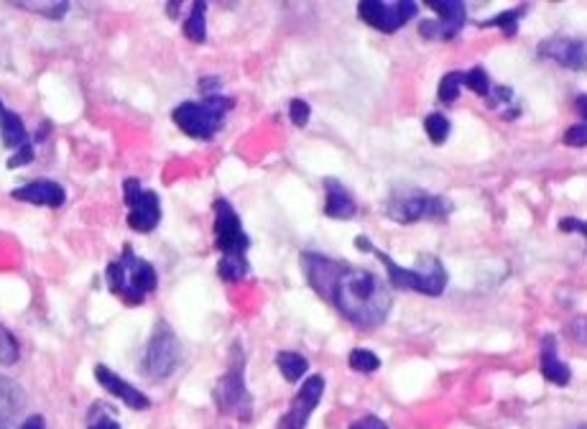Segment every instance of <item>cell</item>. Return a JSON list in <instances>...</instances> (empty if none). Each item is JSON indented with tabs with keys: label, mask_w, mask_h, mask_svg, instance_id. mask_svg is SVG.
<instances>
[{
	"label": "cell",
	"mask_w": 587,
	"mask_h": 429,
	"mask_svg": "<svg viewBox=\"0 0 587 429\" xmlns=\"http://www.w3.org/2000/svg\"><path fill=\"white\" fill-rule=\"evenodd\" d=\"M302 268L309 286L355 327L373 330L386 322L391 312V294L376 274L320 253H304Z\"/></svg>",
	"instance_id": "6da1fadb"
},
{
	"label": "cell",
	"mask_w": 587,
	"mask_h": 429,
	"mask_svg": "<svg viewBox=\"0 0 587 429\" xmlns=\"http://www.w3.org/2000/svg\"><path fill=\"white\" fill-rule=\"evenodd\" d=\"M355 245L363 253H373L386 266L388 284L396 286V289H409V292H419V294H427V297H439L444 292V286H447V271H444L442 261L436 256H432V253H421L414 268H404L388 253L379 251L365 235H358Z\"/></svg>",
	"instance_id": "7a4b0ae2"
},
{
	"label": "cell",
	"mask_w": 587,
	"mask_h": 429,
	"mask_svg": "<svg viewBox=\"0 0 587 429\" xmlns=\"http://www.w3.org/2000/svg\"><path fill=\"white\" fill-rule=\"evenodd\" d=\"M215 248L223 253L217 263V274L223 281H241L248 274V248L250 238L243 230L238 212L228 200H215Z\"/></svg>",
	"instance_id": "3957f363"
},
{
	"label": "cell",
	"mask_w": 587,
	"mask_h": 429,
	"mask_svg": "<svg viewBox=\"0 0 587 429\" xmlns=\"http://www.w3.org/2000/svg\"><path fill=\"white\" fill-rule=\"evenodd\" d=\"M105 279H108L110 292H113L115 297L120 299L126 307L143 304V301L159 289V274H156V268H153L146 259L135 256V251H133L128 243L123 245L120 259L108 263Z\"/></svg>",
	"instance_id": "277c9868"
},
{
	"label": "cell",
	"mask_w": 587,
	"mask_h": 429,
	"mask_svg": "<svg viewBox=\"0 0 587 429\" xmlns=\"http://www.w3.org/2000/svg\"><path fill=\"white\" fill-rule=\"evenodd\" d=\"M232 111V97L208 95L205 100H187L171 111V120L182 133L197 141H209L223 128L225 115Z\"/></svg>",
	"instance_id": "5b68a950"
},
{
	"label": "cell",
	"mask_w": 587,
	"mask_h": 429,
	"mask_svg": "<svg viewBox=\"0 0 587 429\" xmlns=\"http://www.w3.org/2000/svg\"><path fill=\"white\" fill-rule=\"evenodd\" d=\"M452 212V205L444 197L429 194L417 187H398L386 200V215L401 225L419 220H444Z\"/></svg>",
	"instance_id": "8992f818"
},
{
	"label": "cell",
	"mask_w": 587,
	"mask_h": 429,
	"mask_svg": "<svg viewBox=\"0 0 587 429\" xmlns=\"http://www.w3.org/2000/svg\"><path fill=\"white\" fill-rule=\"evenodd\" d=\"M215 404L217 409L235 419H250L253 414V399L246 389V375H243V353L241 345L232 351V363L228 374L215 384Z\"/></svg>",
	"instance_id": "52a82bcc"
},
{
	"label": "cell",
	"mask_w": 587,
	"mask_h": 429,
	"mask_svg": "<svg viewBox=\"0 0 587 429\" xmlns=\"http://www.w3.org/2000/svg\"><path fill=\"white\" fill-rule=\"evenodd\" d=\"M179 358H182V348H179V340L171 333V327L167 322H161L156 330H153L151 340L146 345V353H143V374L149 375L151 381H164L169 378L176 366H179Z\"/></svg>",
	"instance_id": "ba28073f"
},
{
	"label": "cell",
	"mask_w": 587,
	"mask_h": 429,
	"mask_svg": "<svg viewBox=\"0 0 587 429\" xmlns=\"http://www.w3.org/2000/svg\"><path fill=\"white\" fill-rule=\"evenodd\" d=\"M123 197L128 207V227L135 233H151L161 223V200L153 189H146L138 179L123 182Z\"/></svg>",
	"instance_id": "9c48e42d"
},
{
	"label": "cell",
	"mask_w": 587,
	"mask_h": 429,
	"mask_svg": "<svg viewBox=\"0 0 587 429\" xmlns=\"http://www.w3.org/2000/svg\"><path fill=\"white\" fill-rule=\"evenodd\" d=\"M0 141L3 146L11 151L8 156V169H20L34 161L37 151H34V138L29 136L23 118L19 112L8 111L0 100Z\"/></svg>",
	"instance_id": "30bf717a"
},
{
	"label": "cell",
	"mask_w": 587,
	"mask_h": 429,
	"mask_svg": "<svg viewBox=\"0 0 587 429\" xmlns=\"http://www.w3.org/2000/svg\"><path fill=\"white\" fill-rule=\"evenodd\" d=\"M417 3L398 0V3H380V0H363L358 5V16L363 23L376 29L380 34H394L409 19L417 16Z\"/></svg>",
	"instance_id": "8fae6325"
},
{
	"label": "cell",
	"mask_w": 587,
	"mask_h": 429,
	"mask_svg": "<svg viewBox=\"0 0 587 429\" xmlns=\"http://www.w3.org/2000/svg\"><path fill=\"white\" fill-rule=\"evenodd\" d=\"M322 393H324L322 375H309V378H306V381L302 384L299 393L294 396V401H291L289 411H286L284 417H281L279 429H304L306 427V422H309L312 411L317 409V404L322 401Z\"/></svg>",
	"instance_id": "7c38bea8"
},
{
	"label": "cell",
	"mask_w": 587,
	"mask_h": 429,
	"mask_svg": "<svg viewBox=\"0 0 587 429\" xmlns=\"http://www.w3.org/2000/svg\"><path fill=\"white\" fill-rule=\"evenodd\" d=\"M542 59H550L565 70H585L587 67V41L572 37L544 38L536 49Z\"/></svg>",
	"instance_id": "4fadbf2b"
},
{
	"label": "cell",
	"mask_w": 587,
	"mask_h": 429,
	"mask_svg": "<svg viewBox=\"0 0 587 429\" xmlns=\"http://www.w3.org/2000/svg\"><path fill=\"white\" fill-rule=\"evenodd\" d=\"M95 378L97 384H100L105 392L110 393V396H115V399H120L126 407H131V409L135 411L151 409V399H149L143 392H138L135 386H131L126 378H120L115 371H110L108 366H102V363L95 366Z\"/></svg>",
	"instance_id": "5bb4252c"
},
{
	"label": "cell",
	"mask_w": 587,
	"mask_h": 429,
	"mask_svg": "<svg viewBox=\"0 0 587 429\" xmlns=\"http://www.w3.org/2000/svg\"><path fill=\"white\" fill-rule=\"evenodd\" d=\"M13 200L19 202H26V205H37V207H52V210H59V207L67 202V192L64 187L54 182V179H34V182H26L20 185L19 189L11 192Z\"/></svg>",
	"instance_id": "9a60e30c"
},
{
	"label": "cell",
	"mask_w": 587,
	"mask_h": 429,
	"mask_svg": "<svg viewBox=\"0 0 587 429\" xmlns=\"http://www.w3.org/2000/svg\"><path fill=\"white\" fill-rule=\"evenodd\" d=\"M358 205L355 197L342 187L338 179H324V215L332 220H350L355 218Z\"/></svg>",
	"instance_id": "2e32d148"
},
{
	"label": "cell",
	"mask_w": 587,
	"mask_h": 429,
	"mask_svg": "<svg viewBox=\"0 0 587 429\" xmlns=\"http://www.w3.org/2000/svg\"><path fill=\"white\" fill-rule=\"evenodd\" d=\"M427 5L436 13L439 37L444 38V41L455 38L457 34L462 31L468 16H465V5H462L460 0H429Z\"/></svg>",
	"instance_id": "e0dca14e"
},
{
	"label": "cell",
	"mask_w": 587,
	"mask_h": 429,
	"mask_svg": "<svg viewBox=\"0 0 587 429\" xmlns=\"http://www.w3.org/2000/svg\"><path fill=\"white\" fill-rule=\"evenodd\" d=\"M539 366H542V374L544 378L554 384V386H567L569 378V366L559 358L557 353V340L554 335H544L542 337V353H539Z\"/></svg>",
	"instance_id": "ac0fdd59"
},
{
	"label": "cell",
	"mask_w": 587,
	"mask_h": 429,
	"mask_svg": "<svg viewBox=\"0 0 587 429\" xmlns=\"http://www.w3.org/2000/svg\"><path fill=\"white\" fill-rule=\"evenodd\" d=\"M23 409V392L19 384L0 375V429H11L19 411Z\"/></svg>",
	"instance_id": "d6986e66"
},
{
	"label": "cell",
	"mask_w": 587,
	"mask_h": 429,
	"mask_svg": "<svg viewBox=\"0 0 587 429\" xmlns=\"http://www.w3.org/2000/svg\"><path fill=\"white\" fill-rule=\"evenodd\" d=\"M208 3H194L190 8V16L184 21V37L194 44H205L208 41Z\"/></svg>",
	"instance_id": "ffe728a7"
},
{
	"label": "cell",
	"mask_w": 587,
	"mask_h": 429,
	"mask_svg": "<svg viewBox=\"0 0 587 429\" xmlns=\"http://www.w3.org/2000/svg\"><path fill=\"white\" fill-rule=\"evenodd\" d=\"M276 366H279V371H281V375L289 384H297L299 378L306 375V368H309L306 358L299 353H291V351H281V353L276 355Z\"/></svg>",
	"instance_id": "44dd1931"
},
{
	"label": "cell",
	"mask_w": 587,
	"mask_h": 429,
	"mask_svg": "<svg viewBox=\"0 0 587 429\" xmlns=\"http://www.w3.org/2000/svg\"><path fill=\"white\" fill-rule=\"evenodd\" d=\"M526 11H529V5H518V8L503 11V13H498V16H493L488 21H480V26H498V29H503L506 37H513L518 31V19H524Z\"/></svg>",
	"instance_id": "7402d4cb"
},
{
	"label": "cell",
	"mask_w": 587,
	"mask_h": 429,
	"mask_svg": "<svg viewBox=\"0 0 587 429\" xmlns=\"http://www.w3.org/2000/svg\"><path fill=\"white\" fill-rule=\"evenodd\" d=\"M462 72H447L439 82V90H436V97L442 105H452L457 97H460V90H462Z\"/></svg>",
	"instance_id": "603a6c76"
},
{
	"label": "cell",
	"mask_w": 587,
	"mask_h": 429,
	"mask_svg": "<svg viewBox=\"0 0 587 429\" xmlns=\"http://www.w3.org/2000/svg\"><path fill=\"white\" fill-rule=\"evenodd\" d=\"M424 131L429 136V141L439 146V144H444L447 136H450V120H447L442 112H429V115L424 118Z\"/></svg>",
	"instance_id": "cb8c5ba5"
},
{
	"label": "cell",
	"mask_w": 587,
	"mask_h": 429,
	"mask_svg": "<svg viewBox=\"0 0 587 429\" xmlns=\"http://www.w3.org/2000/svg\"><path fill=\"white\" fill-rule=\"evenodd\" d=\"M462 85H465L468 90H473L475 95H480V97H491L493 82L491 77L485 75L483 67H475L470 72H462Z\"/></svg>",
	"instance_id": "d4e9b609"
},
{
	"label": "cell",
	"mask_w": 587,
	"mask_h": 429,
	"mask_svg": "<svg viewBox=\"0 0 587 429\" xmlns=\"http://www.w3.org/2000/svg\"><path fill=\"white\" fill-rule=\"evenodd\" d=\"M19 8L29 11V13H37L49 21H61L64 13L69 11V3H20Z\"/></svg>",
	"instance_id": "484cf974"
},
{
	"label": "cell",
	"mask_w": 587,
	"mask_h": 429,
	"mask_svg": "<svg viewBox=\"0 0 587 429\" xmlns=\"http://www.w3.org/2000/svg\"><path fill=\"white\" fill-rule=\"evenodd\" d=\"M350 368L353 371H358V374H376L380 368V358L376 353H371V351H365V348H355L353 353H350Z\"/></svg>",
	"instance_id": "4316f807"
},
{
	"label": "cell",
	"mask_w": 587,
	"mask_h": 429,
	"mask_svg": "<svg viewBox=\"0 0 587 429\" xmlns=\"http://www.w3.org/2000/svg\"><path fill=\"white\" fill-rule=\"evenodd\" d=\"M19 360V340L0 325V363L13 366Z\"/></svg>",
	"instance_id": "83f0119b"
},
{
	"label": "cell",
	"mask_w": 587,
	"mask_h": 429,
	"mask_svg": "<svg viewBox=\"0 0 587 429\" xmlns=\"http://www.w3.org/2000/svg\"><path fill=\"white\" fill-rule=\"evenodd\" d=\"M87 429H123V427H120L113 417L108 414V409H105L102 404H97V407H93V411H90V425H87Z\"/></svg>",
	"instance_id": "f1b7e54d"
},
{
	"label": "cell",
	"mask_w": 587,
	"mask_h": 429,
	"mask_svg": "<svg viewBox=\"0 0 587 429\" xmlns=\"http://www.w3.org/2000/svg\"><path fill=\"white\" fill-rule=\"evenodd\" d=\"M309 115H312L309 103H304L299 97H294V100L289 103V118H291V123H294L297 128H304V126L309 123Z\"/></svg>",
	"instance_id": "f546056e"
},
{
	"label": "cell",
	"mask_w": 587,
	"mask_h": 429,
	"mask_svg": "<svg viewBox=\"0 0 587 429\" xmlns=\"http://www.w3.org/2000/svg\"><path fill=\"white\" fill-rule=\"evenodd\" d=\"M565 144L567 146H587V123H577V126H572L565 131Z\"/></svg>",
	"instance_id": "4dcf8cb0"
},
{
	"label": "cell",
	"mask_w": 587,
	"mask_h": 429,
	"mask_svg": "<svg viewBox=\"0 0 587 429\" xmlns=\"http://www.w3.org/2000/svg\"><path fill=\"white\" fill-rule=\"evenodd\" d=\"M559 230L562 233H580L587 238V223L585 220H577V218H562L559 220Z\"/></svg>",
	"instance_id": "1f68e13d"
},
{
	"label": "cell",
	"mask_w": 587,
	"mask_h": 429,
	"mask_svg": "<svg viewBox=\"0 0 587 429\" xmlns=\"http://www.w3.org/2000/svg\"><path fill=\"white\" fill-rule=\"evenodd\" d=\"M350 429H388V425L383 419H379V417L368 414V417H360L358 422H353Z\"/></svg>",
	"instance_id": "d6a6232c"
},
{
	"label": "cell",
	"mask_w": 587,
	"mask_h": 429,
	"mask_svg": "<svg viewBox=\"0 0 587 429\" xmlns=\"http://www.w3.org/2000/svg\"><path fill=\"white\" fill-rule=\"evenodd\" d=\"M569 335L575 337V340H580V342H587V318L569 325Z\"/></svg>",
	"instance_id": "836d02e7"
},
{
	"label": "cell",
	"mask_w": 587,
	"mask_h": 429,
	"mask_svg": "<svg viewBox=\"0 0 587 429\" xmlns=\"http://www.w3.org/2000/svg\"><path fill=\"white\" fill-rule=\"evenodd\" d=\"M19 429H46V422H44V417L34 414V417H29Z\"/></svg>",
	"instance_id": "e575fe53"
},
{
	"label": "cell",
	"mask_w": 587,
	"mask_h": 429,
	"mask_svg": "<svg viewBox=\"0 0 587 429\" xmlns=\"http://www.w3.org/2000/svg\"><path fill=\"white\" fill-rule=\"evenodd\" d=\"M575 111L580 112L583 123H587V95H580V97L575 100Z\"/></svg>",
	"instance_id": "d590c367"
},
{
	"label": "cell",
	"mask_w": 587,
	"mask_h": 429,
	"mask_svg": "<svg viewBox=\"0 0 587 429\" xmlns=\"http://www.w3.org/2000/svg\"><path fill=\"white\" fill-rule=\"evenodd\" d=\"M580 429H587V427H580Z\"/></svg>",
	"instance_id": "8d00e7d4"
}]
</instances>
